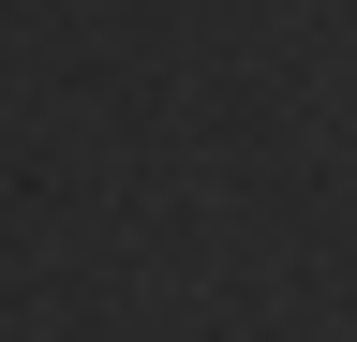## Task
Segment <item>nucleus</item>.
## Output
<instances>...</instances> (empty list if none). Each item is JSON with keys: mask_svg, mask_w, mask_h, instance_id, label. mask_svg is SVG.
I'll use <instances>...</instances> for the list:
<instances>
[]
</instances>
